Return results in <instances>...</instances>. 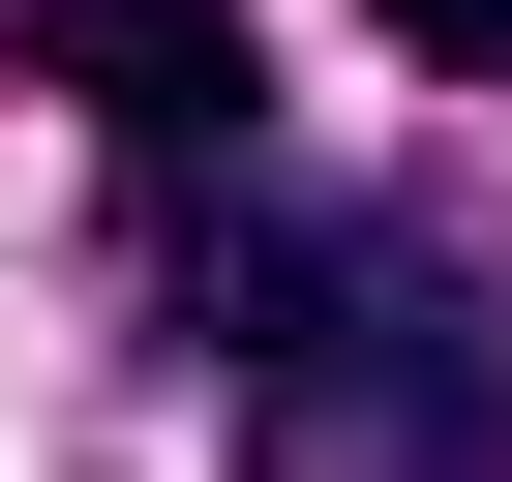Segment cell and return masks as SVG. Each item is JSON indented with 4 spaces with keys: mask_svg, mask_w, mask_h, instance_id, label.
Returning a JSON list of instances; mask_svg holds the SVG:
<instances>
[{
    "mask_svg": "<svg viewBox=\"0 0 512 482\" xmlns=\"http://www.w3.org/2000/svg\"><path fill=\"white\" fill-rule=\"evenodd\" d=\"M61 91L151 121V151H241V31H211V0H61Z\"/></svg>",
    "mask_w": 512,
    "mask_h": 482,
    "instance_id": "2",
    "label": "cell"
},
{
    "mask_svg": "<svg viewBox=\"0 0 512 482\" xmlns=\"http://www.w3.org/2000/svg\"><path fill=\"white\" fill-rule=\"evenodd\" d=\"M181 302L241 362V482H512V302H482L452 211L211 181L181 211Z\"/></svg>",
    "mask_w": 512,
    "mask_h": 482,
    "instance_id": "1",
    "label": "cell"
},
{
    "mask_svg": "<svg viewBox=\"0 0 512 482\" xmlns=\"http://www.w3.org/2000/svg\"><path fill=\"white\" fill-rule=\"evenodd\" d=\"M392 61H452V91H512V0H362Z\"/></svg>",
    "mask_w": 512,
    "mask_h": 482,
    "instance_id": "3",
    "label": "cell"
}]
</instances>
